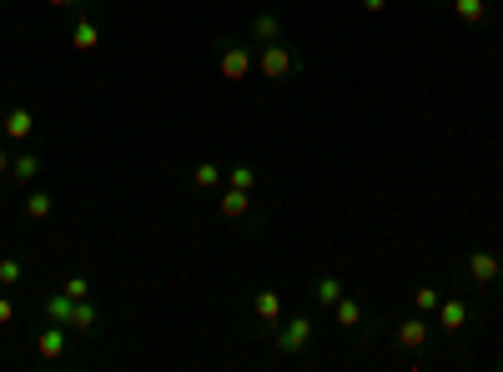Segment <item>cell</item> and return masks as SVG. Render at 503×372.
Segmentation results:
<instances>
[{
    "mask_svg": "<svg viewBox=\"0 0 503 372\" xmlns=\"http://www.w3.org/2000/svg\"><path fill=\"white\" fill-rule=\"evenodd\" d=\"M313 317H307V312H292V317H287V322H277V332H272V353L277 357H302L307 353V347H313Z\"/></svg>",
    "mask_w": 503,
    "mask_h": 372,
    "instance_id": "6da1fadb",
    "label": "cell"
},
{
    "mask_svg": "<svg viewBox=\"0 0 503 372\" xmlns=\"http://www.w3.org/2000/svg\"><path fill=\"white\" fill-rule=\"evenodd\" d=\"M252 66H257V50L247 46V41H221L217 46V76L221 81H247L252 76Z\"/></svg>",
    "mask_w": 503,
    "mask_h": 372,
    "instance_id": "7a4b0ae2",
    "label": "cell"
},
{
    "mask_svg": "<svg viewBox=\"0 0 503 372\" xmlns=\"http://www.w3.org/2000/svg\"><path fill=\"white\" fill-rule=\"evenodd\" d=\"M257 71L267 81H287V76H298L302 71V56L292 46H282V41H272V46L257 50Z\"/></svg>",
    "mask_w": 503,
    "mask_h": 372,
    "instance_id": "3957f363",
    "label": "cell"
},
{
    "mask_svg": "<svg viewBox=\"0 0 503 372\" xmlns=\"http://www.w3.org/2000/svg\"><path fill=\"white\" fill-rule=\"evenodd\" d=\"M252 322H257V332H262V337H272V332H277V322H282V292L262 287V292L252 297Z\"/></svg>",
    "mask_w": 503,
    "mask_h": 372,
    "instance_id": "277c9868",
    "label": "cell"
},
{
    "mask_svg": "<svg viewBox=\"0 0 503 372\" xmlns=\"http://www.w3.org/2000/svg\"><path fill=\"white\" fill-rule=\"evenodd\" d=\"M463 272H468V282L484 292V287H493V282H499L503 257H493V252H484V247H473L468 257H463Z\"/></svg>",
    "mask_w": 503,
    "mask_h": 372,
    "instance_id": "5b68a950",
    "label": "cell"
},
{
    "mask_svg": "<svg viewBox=\"0 0 503 372\" xmlns=\"http://www.w3.org/2000/svg\"><path fill=\"white\" fill-rule=\"evenodd\" d=\"M66 347H71V327H61V322H46V327H41V337H35V353L46 357V362H61Z\"/></svg>",
    "mask_w": 503,
    "mask_h": 372,
    "instance_id": "8992f818",
    "label": "cell"
},
{
    "mask_svg": "<svg viewBox=\"0 0 503 372\" xmlns=\"http://www.w3.org/2000/svg\"><path fill=\"white\" fill-rule=\"evenodd\" d=\"M0 131L16 141V146H20V141H31L35 136V111L31 106H11L5 116H0Z\"/></svg>",
    "mask_w": 503,
    "mask_h": 372,
    "instance_id": "52a82bcc",
    "label": "cell"
},
{
    "mask_svg": "<svg viewBox=\"0 0 503 372\" xmlns=\"http://www.w3.org/2000/svg\"><path fill=\"white\" fill-rule=\"evenodd\" d=\"M468 322H473V307L463 302V297H443L438 302V327L443 332H463Z\"/></svg>",
    "mask_w": 503,
    "mask_h": 372,
    "instance_id": "ba28073f",
    "label": "cell"
},
{
    "mask_svg": "<svg viewBox=\"0 0 503 372\" xmlns=\"http://www.w3.org/2000/svg\"><path fill=\"white\" fill-rule=\"evenodd\" d=\"M247 35H252V46H272V41H282V16H277V11H257L252 26H247Z\"/></svg>",
    "mask_w": 503,
    "mask_h": 372,
    "instance_id": "9c48e42d",
    "label": "cell"
},
{
    "mask_svg": "<svg viewBox=\"0 0 503 372\" xmlns=\"http://www.w3.org/2000/svg\"><path fill=\"white\" fill-rule=\"evenodd\" d=\"M217 212L227 221H252V217H257V212H252V191H236V186H227V191H221Z\"/></svg>",
    "mask_w": 503,
    "mask_h": 372,
    "instance_id": "30bf717a",
    "label": "cell"
},
{
    "mask_svg": "<svg viewBox=\"0 0 503 372\" xmlns=\"http://www.w3.org/2000/svg\"><path fill=\"white\" fill-rule=\"evenodd\" d=\"M71 337H86V332H96V327H101V307H96L91 297H81L76 307H71Z\"/></svg>",
    "mask_w": 503,
    "mask_h": 372,
    "instance_id": "8fae6325",
    "label": "cell"
},
{
    "mask_svg": "<svg viewBox=\"0 0 503 372\" xmlns=\"http://www.w3.org/2000/svg\"><path fill=\"white\" fill-rule=\"evenodd\" d=\"M101 46V26H96L86 11H76V26H71V50H96Z\"/></svg>",
    "mask_w": 503,
    "mask_h": 372,
    "instance_id": "7c38bea8",
    "label": "cell"
},
{
    "mask_svg": "<svg viewBox=\"0 0 503 372\" xmlns=\"http://www.w3.org/2000/svg\"><path fill=\"white\" fill-rule=\"evenodd\" d=\"M362 317H368V312H362V302H358V297H337V307H332V322H337V327H343V332H358V327H362Z\"/></svg>",
    "mask_w": 503,
    "mask_h": 372,
    "instance_id": "4fadbf2b",
    "label": "cell"
},
{
    "mask_svg": "<svg viewBox=\"0 0 503 372\" xmlns=\"http://www.w3.org/2000/svg\"><path fill=\"white\" fill-rule=\"evenodd\" d=\"M337 297H343V282L332 277V272H317V277H313V302L322 312H332V307H337Z\"/></svg>",
    "mask_w": 503,
    "mask_h": 372,
    "instance_id": "5bb4252c",
    "label": "cell"
},
{
    "mask_svg": "<svg viewBox=\"0 0 503 372\" xmlns=\"http://www.w3.org/2000/svg\"><path fill=\"white\" fill-rule=\"evenodd\" d=\"M41 167H46V161H41V156H35V151H20L16 161H11V186H35V176H41Z\"/></svg>",
    "mask_w": 503,
    "mask_h": 372,
    "instance_id": "9a60e30c",
    "label": "cell"
},
{
    "mask_svg": "<svg viewBox=\"0 0 503 372\" xmlns=\"http://www.w3.org/2000/svg\"><path fill=\"white\" fill-rule=\"evenodd\" d=\"M398 347H403V353H418V347H423L428 342V322L423 317H408V322H398Z\"/></svg>",
    "mask_w": 503,
    "mask_h": 372,
    "instance_id": "2e32d148",
    "label": "cell"
},
{
    "mask_svg": "<svg viewBox=\"0 0 503 372\" xmlns=\"http://www.w3.org/2000/svg\"><path fill=\"white\" fill-rule=\"evenodd\" d=\"M221 182H227V171H221L217 161H197V167H191V186H197V191H217Z\"/></svg>",
    "mask_w": 503,
    "mask_h": 372,
    "instance_id": "e0dca14e",
    "label": "cell"
},
{
    "mask_svg": "<svg viewBox=\"0 0 503 372\" xmlns=\"http://www.w3.org/2000/svg\"><path fill=\"white\" fill-rule=\"evenodd\" d=\"M71 307H76V302H71V297H66V292H50L46 297V302H41V312H46V322H71Z\"/></svg>",
    "mask_w": 503,
    "mask_h": 372,
    "instance_id": "ac0fdd59",
    "label": "cell"
},
{
    "mask_svg": "<svg viewBox=\"0 0 503 372\" xmlns=\"http://www.w3.org/2000/svg\"><path fill=\"white\" fill-rule=\"evenodd\" d=\"M20 212H26V217H31V221H46L50 212H56V197H50V191H31V197H26V206H20Z\"/></svg>",
    "mask_w": 503,
    "mask_h": 372,
    "instance_id": "d6986e66",
    "label": "cell"
},
{
    "mask_svg": "<svg viewBox=\"0 0 503 372\" xmlns=\"http://www.w3.org/2000/svg\"><path fill=\"white\" fill-rule=\"evenodd\" d=\"M453 16L463 26H478V20H488V0H453Z\"/></svg>",
    "mask_w": 503,
    "mask_h": 372,
    "instance_id": "ffe728a7",
    "label": "cell"
},
{
    "mask_svg": "<svg viewBox=\"0 0 503 372\" xmlns=\"http://www.w3.org/2000/svg\"><path fill=\"white\" fill-rule=\"evenodd\" d=\"M438 302H443V292L433 287V282H423V287L413 292V307H418V312H438Z\"/></svg>",
    "mask_w": 503,
    "mask_h": 372,
    "instance_id": "44dd1931",
    "label": "cell"
},
{
    "mask_svg": "<svg viewBox=\"0 0 503 372\" xmlns=\"http://www.w3.org/2000/svg\"><path fill=\"white\" fill-rule=\"evenodd\" d=\"M20 277H26V262L20 257H0V287H16Z\"/></svg>",
    "mask_w": 503,
    "mask_h": 372,
    "instance_id": "7402d4cb",
    "label": "cell"
},
{
    "mask_svg": "<svg viewBox=\"0 0 503 372\" xmlns=\"http://www.w3.org/2000/svg\"><path fill=\"white\" fill-rule=\"evenodd\" d=\"M61 292L71 297V302H81V297H91V277H81V272H71V277L61 282Z\"/></svg>",
    "mask_w": 503,
    "mask_h": 372,
    "instance_id": "603a6c76",
    "label": "cell"
},
{
    "mask_svg": "<svg viewBox=\"0 0 503 372\" xmlns=\"http://www.w3.org/2000/svg\"><path fill=\"white\" fill-rule=\"evenodd\" d=\"M227 186H236V191H257V171H252V167H232V171H227Z\"/></svg>",
    "mask_w": 503,
    "mask_h": 372,
    "instance_id": "cb8c5ba5",
    "label": "cell"
},
{
    "mask_svg": "<svg viewBox=\"0 0 503 372\" xmlns=\"http://www.w3.org/2000/svg\"><path fill=\"white\" fill-rule=\"evenodd\" d=\"M16 322V297H11V287L0 292V327H11Z\"/></svg>",
    "mask_w": 503,
    "mask_h": 372,
    "instance_id": "d4e9b609",
    "label": "cell"
},
{
    "mask_svg": "<svg viewBox=\"0 0 503 372\" xmlns=\"http://www.w3.org/2000/svg\"><path fill=\"white\" fill-rule=\"evenodd\" d=\"M11 161H16V156H11V146H0V182H11Z\"/></svg>",
    "mask_w": 503,
    "mask_h": 372,
    "instance_id": "484cf974",
    "label": "cell"
},
{
    "mask_svg": "<svg viewBox=\"0 0 503 372\" xmlns=\"http://www.w3.org/2000/svg\"><path fill=\"white\" fill-rule=\"evenodd\" d=\"M50 11H86V0H46Z\"/></svg>",
    "mask_w": 503,
    "mask_h": 372,
    "instance_id": "4316f807",
    "label": "cell"
},
{
    "mask_svg": "<svg viewBox=\"0 0 503 372\" xmlns=\"http://www.w3.org/2000/svg\"><path fill=\"white\" fill-rule=\"evenodd\" d=\"M362 11H368V16H383V11H388V0H362Z\"/></svg>",
    "mask_w": 503,
    "mask_h": 372,
    "instance_id": "83f0119b",
    "label": "cell"
},
{
    "mask_svg": "<svg viewBox=\"0 0 503 372\" xmlns=\"http://www.w3.org/2000/svg\"><path fill=\"white\" fill-rule=\"evenodd\" d=\"M499 287H503V272H499Z\"/></svg>",
    "mask_w": 503,
    "mask_h": 372,
    "instance_id": "f1b7e54d",
    "label": "cell"
}]
</instances>
